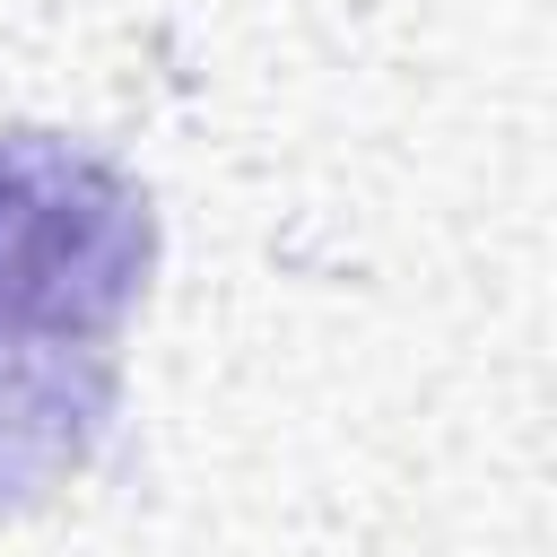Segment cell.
Masks as SVG:
<instances>
[{"label":"cell","instance_id":"1","mask_svg":"<svg viewBox=\"0 0 557 557\" xmlns=\"http://www.w3.org/2000/svg\"><path fill=\"white\" fill-rule=\"evenodd\" d=\"M148 252V191L113 157L0 131V505L61 487L96 453Z\"/></svg>","mask_w":557,"mask_h":557}]
</instances>
